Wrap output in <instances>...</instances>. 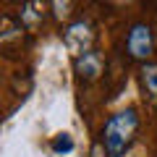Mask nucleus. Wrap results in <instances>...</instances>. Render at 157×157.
Returning <instances> with one entry per match:
<instances>
[{"instance_id":"f257e3e1","label":"nucleus","mask_w":157,"mask_h":157,"mask_svg":"<svg viewBox=\"0 0 157 157\" xmlns=\"http://www.w3.org/2000/svg\"><path fill=\"white\" fill-rule=\"evenodd\" d=\"M136 126H139V115H136V110H121L115 113V115L110 118L105 123V152L110 157H121L126 152V147H128V141L134 139L136 134Z\"/></svg>"},{"instance_id":"f03ea898","label":"nucleus","mask_w":157,"mask_h":157,"mask_svg":"<svg viewBox=\"0 0 157 157\" xmlns=\"http://www.w3.org/2000/svg\"><path fill=\"white\" fill-rule=\"evenodd\" d=\"M92 39H94L92 26H89L86 21H76V24H71V26H68L66 39H63V42H66V47H68V52H71V55L81 58L84 52H89Z\"/></svg>"},{"instance_id":"7ed1b4c3","label":"nucleus","mask_w":157,"mask_h":157,"mask_svg":"<svg viewBox=\"0 0 157 157\" xmlns=\"http://www.w3.org/2000/svg\"><path fill=\"white\" fill-rule=\"evenodd\" d=\"M126 47H128V52L134 58H149L152 52H155V39H152V29L144 26V24H136V26H131L128 32V39H126Z\"/></svg>"},{"instance_id":"20e7f679","label":"nucleus","mask_w":157,"mask_h":157,"mask_svg":"<svg viewBox=\"0 0 157 157\" xmlns=\"http://www.w3.org/2000/svg\"><path fill=\"white\" fill-rule=\"evenodd\" d=\"M76 71H78V76L94 81V78L102 73V55H100V52H94V50L84 52L81 58H76Z\"/></svg>"},{"instance_id":"39448f33","label":"nucleus","mask_w":157,"mask_h":157,"mask_svg":"<svg viewBox=\"0 0 157 157\" xmlns=\"http://www.w3.org/2000/svg\"><path fill=\"white\" fill-rule=\"evenodd\" d=\"M50 152L55 157H71L73 152H76V139H73L68 131H63V134H55L50 141Z\"/></svg>"},{"instance_id":"423d86ee","label":"nucleus","mask_w":157,"mask_h":157,"mask_svg":"<svg viewBox=\"0 0 157 157\" xmlns=\"http://www.w3.org/2000/svg\"><path fill=\"white\" fill-rule=\"evenodd\" d=\"M42 16H45V6L42 3H24V8H21V24L24 26L34 29L42 21Z\"/></svg>"},{"instance_id":"0eeeda50","label":"nucleus","mask_w":157,"mask_h":157,"mask_svg":"<svg viewBox=\"0 0 157 157\" xmlns=\"http://www.w3.org/2000/svg\"><path fill=\"white\" fill-rule=\"evenodd\" d=\"M141 81H144L147 92L152 97H157V63H149V66L141 68Z\"/></svg>"},{"instance_id":"6e6552de","label":"nucleus","mask_w":157,"mask_h":157,"mask_svg":"<svg viewBox=\"0 0 157 157\" xmlns=\"http://www.w3.org/2000/svg\"><path fill=\"white\" fill-rule=\"evenodd\" d=\"M18 32H21V29H18L16 24H11L8 18H3V24H0V42H8V39L18 37Z\"/></svg>"},{"instance_id":"1a4fd4ad","label":"nucleus","mask_w":157,"mask_h":157,"mask_svg":"<svg viewBox=\"0 0 157 157\" xmlns=\"http://www.w3.org/2000/svg\"><path fill=\"white\" fill-rule=\"evenodd\" d=\"M52 11H55L58 21H63V18L71 16V3H68V0H55V3H52Z\"/></svg>"},{"instance_id":"9d476101","label":"nucleus","mask_w":157,"mask_h":157,"mask_svg":"<svg viewBox=\"0 0 157 157\" xmlns=\"http://www.w3.org/2000/svg\"><path fill=\"white\" fill-rule=\"evenodd\" d=\"M92 157H105V147H102V144H97L94 149H92Z\"/></svg>"}]
</instances>
